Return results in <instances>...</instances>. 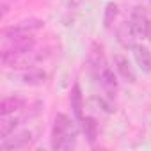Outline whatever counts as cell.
Returning <instances> with one entry per match:
<instances>
[{
  "mask_svg": "<svg viewBox=\"0 0 151 151\" xmlns=\"http://www.w3.org/2000/svg\"><path fill=\"white\" fill-rule=\"evenodd\" d=\"M78 126L69 116L57 114L52 126V147L55 151H68L77 146Z\"/></svg>",
  "mask_w": 151,
  "mask_h": 151,
  "instance_id": "cell-1",
  "label": "cell"
},
{
  "mask_svg": "<svg viewBox=\"0 0 151 151\" xmlns=\"http://www.w3.org/2000/svg\"><path fill=\"white\" fill-rule=\"evenodd\" d=\"M43 57H45L43 52H37L36 48H30V50L16 52V53H2V62H4L6 68H11V69H30Z\"/></svg>",
  "mask_w": 151,
  "mask_h": 151,
  "instance_id": "cell-2",
  "label": "cell"
},
{
  "mask_svg": "<svg viewBox=\"0 0 151 151\" xmlns=\"http://www.w3.org/2000/svg\"><path fill=\"white\" fill-rule=\"evenodd\" d=\"M43 27H45V20H41V18H25V20H20L18 23L4 29V37L6 39H13V37L34 36Z\"/></svg>",
  "mask_w": 151,
  "mask_h": 151,
  "instance_id": "cell-3",
  "label": "cell"
},
{
  "mask_svg": "<svg viewBox=\"0 0 151 151\" xmlns=\"http://www.w3.org/2000/svg\"><path fill=\"white\" fill-rule=\"evenodd\" d=\"M87 64L94 75V78L98 77V75L109 68L107 66V60H105V52H103V46L98 43V41H93L91 46H89V53H87Z\"/></svg>",
  "mask_w": 151,
  "mask_h": 151,
  "instance_id": "cell-4",
  "label": "cell"
},
{
  "mask_svg": "<svg viewBox=\"0 0 151 151\" xmlns=\"http://www.w3.org/2000/svg\"><path fill=\"white\" fill-rule=\"evenodd\" d=\"M34 140V135L30 130H20V132H13L9 137L2 139V151H11V149H22L25 146H29Z\"/></svg>",
  "mask_w": 151,
  "mask_h": 151,
  "instance_id": "cell-5",
  "label": "cell"
},
{
  "mask_svg": "<svg viewBox=\"0 0 151 151\" xmlns=\"http://www.w3.org/2000/svg\"><path fill=\"white\" fill-rule=\"evenodd\" d=\"M130 22H132V25H133L137 36H142V37H144V36H146V30H147V27H149V23H151V18L147 16V11H146L144 6H135V7L132 9Z\"/></svg>",
  "mask_w": 151,
  "mask_h": 151,
  "instance_id": "cell-6",
  "label": "cell"
},
{
  "mask_svg": "<svg viewBox=\"0 0 151 151\" xmlns=\"http://www.w3.org/2000/svg\"><path fill=\"white\" fill-rule=\"evenodd\" d=\"M114 68H116V71L119 73V77L123 80H126L130 84H135L137 82V73H135L132 62L128 60V57H124L121 53L114 55Z\"/></svg>",
  "mask_w": 151,
  "mask_h": 151,
  "instance_id": "cell-7",
  "label": "cell"
},
{
  "mask_svg": "<svg viewBox=\"0 0 151 151\" xmlns=\"http://www.w3.org/2000/svg\"><path fill=\"white\" fill-rule=\"evenodd\" d=\"M116 36H117V41H119V45H121L123 48H130V50H132V48L137 45V43H135L137 32H135V29H133V25H132L130 20L123 22V23L117 27Z\"/></svg>",
  "mask_w": 151,
  "mask_h": 151,
  "instance_id": "cell-8",
  "label": "cell"
},
{
  "mask_svg": "<svg viewBox=\"0 0 151 151\" xmlns=\"http://www.w3.org/2000/svg\"><path fill=\"white\" fill-rule=\"evenodd\" d=\"M132 52H133V59H135L139 69L146 75L151 73V50L144 45H135L132 48Z\"/></svg>",
  "mask_w": 151,
  "mask_h": 151,
  "instance_id": "cell-9",
  "label": "cell"
},
{
  "mask_svg": "<svg viewBox=\"0 0 151 151\" xmlns=\"http://www.w3.org/2000/svg\"><path fill=\"white\" fill-rule=\"evenodd\" d=\"M69 103H71V109H73L77 121H80L84 117V96H82V89L78 82H75L69 91Z\"/></svg>",
  "mask_w": 151,
  "mask_h": 151,
  "instance_id": "cell-10",
  "label": "cell"
},
{
  "mask_svg": "<svg viewBox=\"0 0 151 151\" xmlns=\"http://www.w3.org/2000/svg\"><path fill=\"white\" fill-rule=\"evenodd\" d=\"M25 107V100L20 96H7L0 101V116H11Z\"/></svg>",
  "mask_w": 151,
  "mask_h": 151,
  "instance_id": "cell-11",
  "label": "cell"
},
{
  "mask_svg": "<svg viewBox=\"0 0 151 151\" xmlns=\"http://www.w3.org/2000/svg\"><path fill=\"white\" fill-rule=\"evenodd\" d=\"M22 80H23V84H29V86H41L46 80V73L37 68H30V69L23 71Z\"/></svg>",
  "mask_w": 151,
  "mask_h": 151,
  "instance_id": "cell-12",
  "label": "cell"
},
{
  "mask_svg": "<svg viewBox=\"0 0 151 151\" xmlns=\"http://www.w3.org/2000/svg\"><path fill=\"white\" fill-rule=\"evenodd\" d=\"M96 80L100 82V86L105 89V91H109V93H112V91H116L117 89V80H116V75H114V71L110 69V68H105L98 77H96Z\"/></svg>",
  "mask_w": 151,
  "mask_h": 151,
  "instance_id": "cell-13",
  "label": "cell"
},
{
  "mask_svg": "<svg viewBox=\"0 0 151 151\" xmlns=\"http://www.w3.org/2000/svg\"><path fill=\"white\" fill-rule=\"evenodd\" d=\"M18 124H20V119H18L14 114H11V116H2V119H0V139L9 137V135L16 130Z\"/></svg>",
  "mask_w": 151,
  "mask_h": 151,
  "instance_id": "cell-14",
  "label": "cell"
},
{
  "mask_svg": "<svg viewBox=\"0 0 151 151\" xmlns=\"http://www.w3.org/2000/svg\"><path fill=\"white\" fill-rule=\"evenodd\" d=\"M80 126H82V132L86 133L87 140H89L91 144H94V140H96V137H98V123H96L93 117L84 116V117L80 119Z\"/></svg>",
  "mask_w": 151,
  "mask_h": 151,
  "instance_id": "cell-15",
  "label": "cell"
},
{
  "mask_svg": "<svg viewBox=\"0 0 151 151\" xmlns=\"http://www.w3.org/2000/svg\"><path fill=\"white\" fill-rule=\"evenodd\" d=\"M116 18H117V4L109 2L105 6V13H103V27L105 29H110L112 23L116 22Z\"/></svg>",
  "mask_w": 151,
  "mask_h": 151,
  "instance_id": "cell-16",
  "label": "cell"
},
{
  "mask_svg": "<svg viewBox=\"0 0 151 151\" xmlns=\"http://www.w3.org/2000/svg\"><path fill=\"white\" fill-rule=\"evenodd\" d=\"M147 41H151V23H149V27H147V30H146V36H144Z\"/></svg>",
  "mask_w": 151,
  "mask_h": 151,
  "instance_id": "cell-17",
  "label": "cell"
},
{
  "mask_svg": "<svg viewBox=\"0 0 151 151\" xmlns=\"http://www.w3.org/2000/svg\"><path fill=\"white\" fill-rule=\"evenodd\" d=\"M149 6H151V0H149Z\"/></svg>",
  "mask_w": 151,
  "mask_h": 151,
  "instance_id": "cell-18",
  "label": "cell"
}]
</instances>
